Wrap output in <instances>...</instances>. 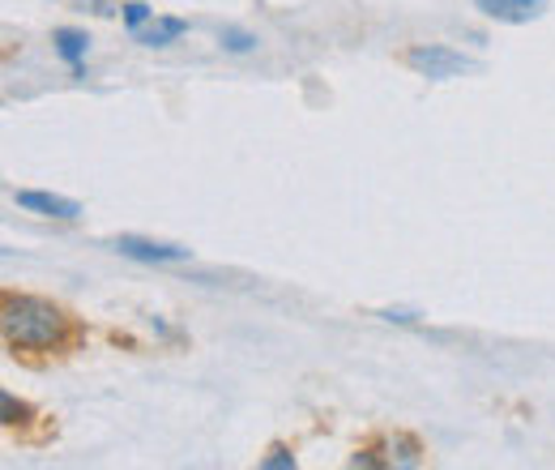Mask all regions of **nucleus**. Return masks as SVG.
<instances>
[{"label": "nucleus", "mask_w": 555, "mask_h": 470, "mask_svg": "<svg viewBox=\"0 0 555 470\" xmlns=\"http://www.w3.org/2000/svg\"><path fill=\"white\" fill-rule=\"evenodd\" d=\"M385 458H389V467H418L423 449H418L415 436H389L385 441Z\"/></svg>", "instance_id": "6e6552de"}, {"label": "nucleus", "mask_w": 555, "mask_h": 470, "mask_svg": "<svg viewBox=\"0 0 555 470\" xmlns=\"http://www.w3.org/2000/svg\"><path fill=\"white\" fill-rule=\"evenodd\" d=\"M475 9L491 22L526 26V22H539L547 13V0H475Z\"/></svg>", "instance_id": "39448f33"}, {"label": "nucleus", "mask_w": 555, "mask_h": 470, "mask_svg": "<svg viewBox=\"0 0 555 470\" xmlns=\"http://www.w3.org/2000/svg\"><path fill=\"white\" fill-rule=\"evenodd\" d=\"M406 65L415 68L418 77L427 81H453V77H466V73H479L483 61L457 52V48H444V43H418L406 52Z\"/></svg>", "instance_id": "f03ea898"}, {"label": "nucleus", "mask_w": 555, "mask_h": 470, "mask_svg": "<svg viewBox=\"0 0 555 470\" xmlns=\"http://www.w3.org/2000/svg\"><path fill=\"white\" fill-rule=\"evenodd\" d=\"M218 43H222V52H231V56H244V52H257V35L253 30H240V26H222L218 30Z\"/></svg>", "instance_id": "1a4fd4ad"}, {"label": "nucleus", "mask_w": 555, "mask_h": 470, "mask_svg": "<svg viewBox=\"0 0 555 470\" xmlns=\"http://www.w3.org/2000/svg\"><path fill=\"white\" fill-rule=\"evenodd\" d=\"M261 467L266 470H295V454H291L286 445H274V449L261 458Z\"/></svg>", "instance_id": "f8f14e48"}, {"label": "nucleus", "mask_w": 555, "mask_h": 470, "mask_svg": "<svg viewBox=\"0 0 555 470\" xmlns=\"http://www.w3.org/2000/svg\"><path fill=\"white\" fill-rule=\"evenodd\" d=\"M120 17H125V26L138 35L141 26H150V22H154V9H150L145 0H125V4H120Z\"/></svg>", "instance_id": "9d476101"}, {"label": "nucleus", "mask_w": 555, "mask_h": 470, "mask_svg": "<svg viewBox=\"0 0 555 470\" xmlns=\"http://www.w3.org/2000/svg\"><path fill=\"white\" fill-rule=\"evenodd\" d=\"M180 35H189V22L184 17H154L150 26L138 30V43L141 48H171Z\"/></svg>", "instance_id": "0eeeda50"}, {"label": "nucleus", "mask_w": 555, "mask_h": 470, "mask_svg": "<svg viewBox=\"0 0 555 470\" xmlns=\"http://www.w3.org/2000/svg\"><path fill=\"white\" fill-rule=\"evenodd\" d=\"M380 317H385V321H398V326H415L418 321V313H393V308H389V313H380Z\"/></svg>", "instance_id": "4468645a"}, {"label": "nucleus", "mask_w": 555, "mask_h": 470, "mask_svg": "<svg viewBox=\"0 0 555 470\" xmlns=\"http://www.w3.org/2000/svg\"><path fill=\"white\" fill-rule=\"evenodd\" d=\"M26 419H30V406L17 403V398L4 390V394H0V423H4V428H17V423H26Z\"/></svg>", "instance_id": "9b49d317"}, {"label": "nucleus", "mask_w": 555, "mask_h": 470, "mask_svg": "<svg viewBox=\"0 0 555 470\" xmlns=\"http://www.w3.org/2000/svg\"><path fill=\"white\" fill-rule=\"evenodd\" d=\"M112 249L129 262H145V266H176V262H189V249L180 244H158V240H141V236H120L112 240Z\"/></svg>", "instance_id": "7ed1b4c3"}, {"label": "nucleus", "mask_w": 555, "mask_h": 470, "mask_svg": "<svg viewBox=\"0 0 555 470\" xmlns=\"http://www.w3.org/2000/svg\"><path fill=\"white\" fill-rule=\"evenodd\" d=\"M0 334L9 342V351H26V355H43V351H61L69 342L73 326L61 304L43 300V295H4L0 304Z\"/></svg>", "instance_id": "f257e3e1"}, {"label": "nucleus", "mask_w": 555, "mask_h": 470, "mask_svg": "<svg viewBox=\"0 0 555 470\" xmlns=\"http://www.w3.org/2000/svg\"><path fill=\"white\" fill-rule=\"evenodd\" d=\"M350 467L359 470V467H389V458H376V449H363V454H354L350 458Z\"/></svg>", "instance_id": "ddd939ff"}, {"label": "nucleus", "mask_w": 555, "mask_h": 470, "mask_svg": "<svg viewBox=\"0 0 555 470\" xmlns=\"http://www.w3.org/2000/svg\"><path fill=\"white\" fill-rule=\"evenodd\" d=\"M52 52H56L73 73H81L86 56H90V35H86V30H73V26H61V30L52 35Z\"/></svg>", "instance_id": "423d86ee"}, {"label": "nucleus", "mask_w": 555, "mask_h": 470, "mask_svg": "<svg viewBox=\"0 0 555 470\" xmlns=\"http://www.w3.org/2000/svg\"><path fill=\"white\" fill-rule=\"evenodd\" d=\"M13 202L22 205L26 214H39V218H52V223H77L81 218V205L61 193H43V189H17Z\"/></svg>", "instance_id": "20e7f679"}]
</instances>
